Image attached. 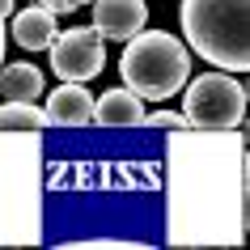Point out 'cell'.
Instances as JSON below:
<instances>
[{
    "instance_id": "4",
    "label": "cell",
    "mask_w": 250,
    "mask_h": 250,
    "mask_svg": "<svg viewBox=\"0 0 250 250\" xmlns=\"http://www.w3.org/2000/svg\"><path fill=\"white\" fill-rule=\"evenodd\" d=\"M51 51V72L60 81H93L106 68V39L93 26L64 30L47 42Z\"/></svg>"
},
{
    "instance_id": "14",
    "label": "cell",
    "mask_w": 250,
    "mask_h": 250,
    "mask_svg": "<svg viewBox=\"0 0 250 250\" xmlns=\"http://www.w3.org/2000/svg\"><path fill=\"white\" fill-rule=\"evenodd\" d=\"M0 13H4V17L13 13V0H0Z\"/></svg>"
},
{
    "instance_id": "11",
    "label": "cell",
    "mask_w": 250,
    "mask_h": 250,
    "mask_svg": "<svg viewBox=\"0 0 250 250\" xmlns=\"http://www.w3.org/2000/svg\"><path fill=\"white\" fill-rule=\"evenodd\" d=\"M145 123H153V127H187V119L174 115V110H153V115L145 110Z\"/></svg>"
},
{
    "instance_id": "9",
    "label": "cell",
    "mask_w": 250,
    "mask_h": 250,
    "mask_svg": "<svg viewBox=\"0 0 250 250\" xmlns=\"http://www.w3.org/2000/svg\"><path fill=\"white\" fill-rule=\"evenodd\" d=\"M0 93L4 102H39L42 72L34 64H0Z\"/></svg>"
},
{
    "instance_id": "13",
    "label": "cell",
    "mask_w": 250,
    "mask_h": 250,
    "mask_svg": "<svg viewBox=\"0 0 250 250\" xmlns=\"http://www.w3.org/2000/svg\"><path fill=\"white\" fill-rule=\"evenodd\" d=\"M0 64H4V13H0Z\"/></svg>"
},
{
    "instance_id": "12",
    "label": "cell",
    "mask_w": 250,
    "mask_h": 250,
    "mask_svg": "<svg viewBox=\"0 0 250 250\" xmlns=\"http://www.w3.org/2000/svg\"><path fill=\"white\" fill-rule=\"evenodd\" d=\"M34 4L51 9V13H77V9H85L89 0H34Z\"/></svg>"
},
{
    "instance_id": "1",
    "label": "cell",
    "mask_w": 250,
    "mask_h": 250,
    "mask_svg": "<svg viewBox=\"0 0 250 250\" xmlns=\"http://www.w3.org/2000/svg\"><path fill=\"white\" fill-rule=\"evenodd\" d=\"M246 0H183V39L187 47L225 72L250 68V30H246Z\"/></svg>"
},
{
    "instance_id": "6",
    "label": "cell",
    "mask_w": 250,
    "mask_h": 250,
    "mask_svg": "<svg viewBox=\"0 0 250 250\" xmlns=\"http://www.w3.org/2000/svg\"><path fill=\"white\" fill-rule=\"evenodd\" d=\"M47 127H85L93 123V93L85 81H64L60 89L47 93Z\"/></svg>"
},
{
    "instance_id": "10",
    "label": "cell",
    "mask_w": 250,
    "mask_h": 250,
    "mask_svg": "<svg viewBox=\"0 0 250 250\" xmlns=\"http://www.w3.org/2000/svg\"><path fill=\"white\" fill-rule=\"evenodd\" d=\"M39 127H47L42 106H34V102H4L0 106V132H39Z\"/></svg>"
},
{
    "instance_id": "7",
    "label": "cell",
    "mask_w": 250,
    "mask_h": 250,
    "mask_svg": "<svg viewBox=\"0 0 250 250\" xmlns=\"http://www.w3.org/2000/svg\"><path fill=\"white\" fill-rule=\"evenodd\" d=\"M93 119L102 127H136V123H145V98L132 93L127 85L123 89H106L93 102Z\"/></svg>"
},
{
    "instance_id": "5",
    "label": "cell",
    "mask_w": 250,
    "mask_h": 250,
    "mask_svg": "<svg viewBox=\"0 0 250 250\" xmlns=\"http://www.w3.org/2000/svg\"><path fill=\"white\" fill-rule=\"evenodd\" d=\"M89 9H93V30L102 39H123L127 42L148 21L145 0H89Z\"/></svg>"
},
{
    "instance_id": "8",
    "label": "cell",
    "mask_w": 250,
    "mask_h": 250,
    "mask_svg": "<svg viewBox=\"0 0 250 250\" xmlns=\"http://www.w3.org/2000/svg\"><path fill=\"white\" fill-rule=\"evenodd\" d=\"M9 34H13V42H17V47H26V51H47V42L55 39V13H51V9H42V4L21 9V13H13Z\"/></svg>"
},
{
    "instance_id": "2",
    "label": "cell",
    "mask_w": 250,
    "mask_h": 250,
    "mask_svg": "<svg viewBox=\"0 0 250 250\" xmlns=\"http://www.w3.org/2000/svg\"><path fill=\"white\" fill-rule=\"evenodd\" d=\"M119 72L132 93H140L148 102H166L191 77V51H187V42H178L166 30H136L123 47Z\"/></svg>"
},
{
    "instance_id": "3",
    "label": "cell",
    "mask_w": 250,
    "mask_h": 250,
    "mask_svg": "<svg viewBox=\"0 0 250 250\" xmlns=\"http://www.w3.org/2000/svg\"><path fill=\"white\" fill-rule=\"evenodd\" d=\"M183 119L187 127H199V132H229L242 123L246 115V89L242 81L229 77V72H204L191 85H183Z\"/></svg>"
}]
</instances>
